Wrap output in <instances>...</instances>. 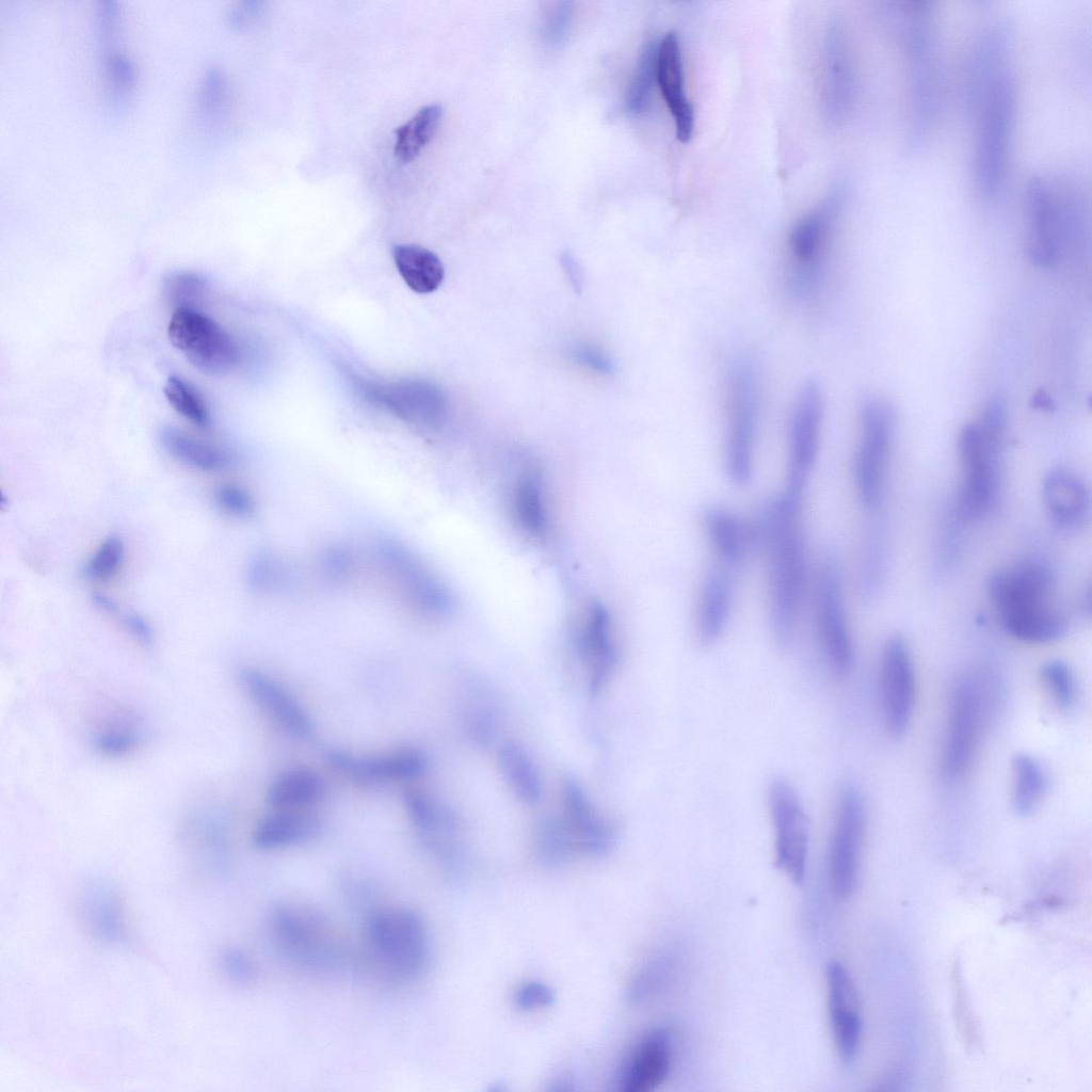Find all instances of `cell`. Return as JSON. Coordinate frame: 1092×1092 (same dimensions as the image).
<instances>
[{"mask_svg":"<svg viewBox=\"0 0 1092 1092\" xmlns=\"http://www.w3.org/2000/svg\"><path fill=\"white\" fill-rule=\"evenodd\" d=\"M1008 51L1009 32L991 28L980 41L971 67L974 178L986 200L994 199L1003 184L1012 135L1015 92L1006 61Z\"/></svg>","mask_w":1092,"mask_h":1092,"instance_id":"obj_1","label":"cell"},{"mask_svg":"<svg viewBox=\"0 0 1092 1092\" xmlns=\"http://www.w3.org/2000/svg\"><path fill=\"white\" fill-rule=\"evenodd\" d=\"M801 507L802 497L783 491L765 505L755 525L767 562L771 628L782 645L794 635L806 580Z\"/></svg>","mask_w":1092,"mask_h":1092,"instance_id":"obj_2","label":"cell"},{"mask_svg":"<svg viewBox=\"0 0 1092 1092\" xmlns=\"http://www.w3.org/2000/svg\"><path fill=\"white\" fill-rule=\"evenodd\" d=\"M1054 580L1049 566L1034 558L991 573L987 595L1009 635L1027 643H1048L1065 633L1066 619L1051 601Z\"/></svg>","mask_w":1092,"mask_h":1092,"instance_id":"obj_3","label":"cell"},{"mask_svg":"<svg viewBox=\"0 0 1092 1092\" xmlns=\"http://www.w3.org/2000/svg\"><path fill=\"white\" fill-rule=\"evenodd\" d=\"M898 15L906 66L908 138L911 146H919L932 126L937 105L935 10L929 1H906L900 4Z\"/></svg>","mask_w":1092,"mask_h":1092,"instance_id":"obj_4","label":"cell"},{"mask_svg":"<svg viewBox=\"0 0 1092 1092\" xmlns=\"http://www.w3.org/2000/svg\"><path fill=\"white\" fill-rule=\"evenodd\" d=\"M270 943L276 953L296 969L335 974L349 961V947L330 918L318 908L301 901H283L268 917Z\"/></svg>","mask_w":1092,"mask_h":1092,"instance_id":"obj_5","label":"cell"},{"mask_svg":"<svg viewBox=\"0 0 1092 1092\" xmlns=\"http://www.w3.org/2000/svg\"><path fill=\"white\" fill-rule=\"evenodd\" d=\"M364 937L375 966L395 982H411L427 969L431 943L419 913L402 905H375L365 913Z\"/></svg>","mask_w":1092,"mask_h":1092,"instance_id":"obj_6","label":"cell"},{"mask_svg":"<svg viewBox=\"0 0 1092 1092\" xmlns=\"http://www.w3.org/2000/svg\"><path fill=\"white\" fill-rule=\"evenodd\" d=\"M996 696L997 684L987 671L968 670L954 681L942 752V773L949 782L961 781L970 769Z\"/></svg>","mask_w":1092,"mask_h":1092,"instance_id":"obj_7","label":"cell"},{"mask_svg":"<svg viewBox=\"0 0 1092 1092\" xmlns=\"http://www.w3.org/2000/svg\"><path fill=\"white\" fill-rule=\"evenodd\" d=\"M560 791V816L545 821L537 832L541 856L553 863L573 854L607 852L613 842L611 824L574 780H564Z\"/></svg>","mask_w":1092,"mask_h":1092,"instance_id":"obj_8","label":"cell"},{"mask_svg":"<svg viewBox=\"0 0 1092 1092\" xmlns=\"http://www.w3.org/2000/svg\"><path fill=\"white\" fill-rule=\"evenodd\" d=\"M759 384L753 363L733 359L725 375L724 466L728 479L745 485L753 472V455L758 422Z\"/></svg>","mask_w":1092,"mask_h":1092,"instance_id":"obj_9","label":"cell"},{"mask_svg":"<svg viewBox=\"0 0 1092 1092\" xmlns=\"http://www.w3.org/2000/svg\"><path fill=\"white\" fill-rule=\"evenodd\" d=\"M1003 439L983 434L978 424L965 425L958 440L961 483L957 512L967 521L982 518L996 504L1000 492Z\"/></svg>","mask_w":1092,"mask_h":1092,"instance_id":"obj_10","label":"cell"},{"mask_svg":"<svg viewBox=\"0 0 1092 1092\" xmlns=\"http://www.w3.org/2000/svg\"><path fill=\"white\" fill-rule=\"evenodd\" d=\"M840 211L832 197L799 219L787 241V279L790 292L803 300L819 289Z\"/></svg>","mask_w":1092,"mask_h":1092,"instance_id":"obj_11","label":"cell"},{"mask_svg":"<svg viewBox=\"0 0 1092 1092\" xmlns=\"http://www.w3.org/2000/svg\"><path fill=\"white\" fill-rule=\"evenodd\" d=\"M167 336L187 360L202 372L223 374L238 364L239 350L231 336L196 308H175L167 325Z\"/></svg>","mask_w":1092,"mask_h":1092,"instance_id":"obj_12","label":"cell"},{"mask_svg":"<svg viewBox=\"0 0 1092 1092\" xmlns=\"http://www.w3.org/2000/svg\"><path fill=\"white\" fill-rule=\"evenodd\" d=\"M893 424V411L885 402L868 400L863 404L853 480L857 498L867 511L876 510L882 498Z\"/></svg>","mask_w":1092,"mask_h":1092,"instance_id":"obj_13","label":"cell"},{"mask_svg":"<svg viewBox=\"0 0 1092 1092\" xmlns=\"http://www.w3.org/2000/svg\"><path fill=\"white\" fill-rule=\"evenodd\" d=\"M815 612L818 636L831 669L837 675L848 674L854 662V648L844 599L842 573L833 556L825 557L818 569Z\"/></svg>","mask_w":1092,"mask_h":1092,"instance_id":"obj_14","label":"cell"},{"mask_svg":"<svg viewBox=\"0 0 1092 1092\" xmlns=\"http://www.w3.org/2000/svg\"><path fill=\"white\" fill-rule=\"evenodd\" d=\"M865 826L863 796L846 785L837 796L829 849L830 884L838 897L851 895L856 886Z\"/></svg>","mask_w":1092,"mask_h":1092,"instance_id":"obj_15","label":"cell"},{"mask_svg":"<svg viewBox=\"0 0 1092 1092\" xmlns=\"http://www.w3.org/2000/svg\"><path fill=\"white\" fill-rule=\"evenodd\" d=\"M768 806L774 829L775 865L800 884L808 849V821L803 805L794 788L778 778L769 786Z\"/></svg>","mask_w":1092,"mask_h":1092,"instance_id":"obj_16","label":"cell"},{"mask_svg":"<svg viewBox=\"0 0 1092 1092\" xmlns=\"http://www.w3.org/2000/svg\"><path fill=\"white\" fill-rule=\"evenodd\" d=\"M822 423V395L816 381L799 390L788 427L787 481L784 491L803 497L817 460Z\"/></svg>","mask_w":1092,"mask_h":1092,"instance_id":"obj_17","label":"cell"},{"mask_svg":"<svg viewBox=\"0 0 1092 1092\" xmlns=\"http://www.w3.org/2000/svg\"><path fill=\"white\" fill-rule=\"evenodd\" d=\"M378 556L403 596L422 613L440 617L452 611L453 598L446 584L406 547L391 541L379 546Z\"/></svg>","mask_w":1092,"mask_h":1092,"instance_id":"obj_18","label":"cell"},{"mask_svg":"<svg viewBox=\"0 0 1092 1092\" xmlns=\"http://www.w3.org/2000/svg\"><path fill=\"white\" fill-rule=\"evenodd\" d=\"M883 717L889 735L901 737L909 727L916 696V678L906 641L898 635L884 644L881 656Z\"/></svg>","mask_w":1092,"mask_h":1092,"instance_id":"obj_19","label":"cell"},{"mask_svg":"<svg viewBox=\"0 0 1092 1092\" xmlns=\"http://www.w3.org/2000/svg\"><path fill=\"white\" fill-rule=\"evenodd\" d=\"M1028 253L1039 267H1051L1063 245V224L1056 180L1032 176L1025 188Z\"/></svg>","mask_w":1092,"mask_h":1092,"instance_id":"obj_20","label":"cell"},{"mask_svg":"<svg viewBox=\"0 0 1092 1092\" xmlns=\"http://www.w3.org/2000/svg\"><path fill=\"white\" fill-rule=\"evenodd\" d=\"M574 646L591 692H598L611 677L619 658L611 615L594 600L582 609L574 628Z\"/></svg>","mask_w":1092,"mask_h":1092,"instance_id":"obj_21","label":"cell"},{"mask_svg":"<svg viewBox=\"0 0 1092 1092\" xmlns=\"http://www.w3.org/2000/svg\"><path fill=\"white\" fill-rule=\"evenodd\" d=\"M359 389L369 401L411 423L432 424L443 412L440 391L422 381H360Z\"/></svg>","mask_w":1092,"mask_h":1092,"instance_id":"obj_22","label":"cell"},{"mask_svg":"<svg viewBox=\"0 0 1092 1092\" xmlns=\"http://www.w3.org/2000/svg\"><path fill=\"white\" fill-rule=\"evenodd\" d=\"M829 1014L834 1042L842 1063L854 1062L861 1043L858 997L847 968L833 961L826 968Z\"/></svg>","mask_w":1092,"mask_h":1092,"instance_id":"obj_23","label":"cell"},{"mask_svg":"<svg viewBox=\"0 0 1092 1092\" xmlns=\"http://www.w3.org/2000/svg\"><path fill=\"white\" fill-rule=\"evenodd\" d=\"M403 800L424 847L440 861L447 871H455V822L449 809L419 788H407Z\"/></svg>","mask_w":1092,"mask_h":1092,"instance_id":"obj_24","label":"cell"},{"mask_svg":"<svg viewBox=\"0 0 1092 1092\" xmlns=\"http://www.w3.org/2000/svg\"><path fill=\"white\" fill-rule=\"evenodd\" d=\"M326 757L336 771L362 784L411 780L421 775L427 768L425 757L414 749L379 755H356L333 750Z\"/></svg>","mask_w":1092,"mask_h":1092,"instance_id":"obj_25","label":"cell"},{"mask_svg":"<svg viewBox=\"0 0 1092 1092\" xmlns=\"http://www.w3.org/2000/svg\"><path fill=\"white\" fill-rule=\"evenodd\" d=\"M672 1063V1037L664 1028L645 1033L624 1061L617 1085L624 1092H648L668 1077Z\"/></svg>","mask_w":1092,"mask_h":1092,"instance_id":"obj_26","label":"cell"},{"mask_svg":"<svg viewBox=\"0 0 1092 1092\" xmlns=\"http://www.w3.org/2000/svg\"><path fill=\"white\" fill-rule=\"evenodd\" d=\"M656 81L673 117L676 139L688 143L693 133L694 111L685 91L680 45L674 32L658 43Z\"/></svg>","mask_w":1092,"mask_h":1092,"instance_id":"obj_27","label":"cell"},{"mask_svg":"<svg viewBox=\"0 0 1092 1092\" xmlns=\"http://www.w3.org/2000/svg\"><path fill=\"white\" fill-rule=\"evenodd\" d=\"M240 681L256 705L282 728L300 738L310 735L314 726L309 716L279 681L255 669L242 670Z\"/></svg>","mask_w":1092,"mask_h":1092,"instance_id":"obj_28","label":"cell"},{"mask_svg":"<svg viewBox=\"0 0 1092 1092\" xmlns=\"http://www.w3.org/2000/svg\"><path fill=\"white\" fill-rule=\"evenodd\" d=\"M1042 496L1045 509L1057 527L1075 530L1089 520V488L1072 470L1062 467L1049 470L1043 480Z\"/></svg>","mask_w":1092,"mask_h":1092,"instance_id":"obj_29","label":"cell"},{"mask_svg":"<svg viewBox=\"0 0 1092 1092\" xmlns=\"http://www.w3.org/2000/svg\"><path fill=\"white\" fill-rule=\"evenodd\" d=\"M706 573L698 594L695 630L704 645L713 644L726 628L734 600V576L720 562Z\"/></svg>","mask_w":1092,"mask_h":1092,"instance_id":"obj_30","label":"cell"},{"mask_svg":"<svg viewBox=\"0 0 1092 1092\" xmlns=\"http://www.w3.org/2000/svg\"><path fill=\"white\" fill-rule=\"evenodd\" d=\"M703 525L707 540L717 556V562L732 568L742 564L754 543H757L755 526L727 510H707Z\"/></svg>","mask_w":1092,"mask_h":1092,"instance_id":"obj_31","label":"cell"},{"mask_svg":"<svg viewBox=\"0 0 1092 1092\" xmlns=\"http://www.w3.org/2000/svg\"><path fill=\"white\" fill-rule=\"evenodd\" d=\"M822 70V95L825 110L832 121L846 116L852 102L854 71L846 38L833 32L826 46Z\"/></svg>","mask_w":1092,"mask_h":1092,"instance_id":"obj_32","label":"cell"},{"mask_svg":"<svg viewBox=\"0 0 1092 1092\" xmlns=\"http://www.w3.org/2000/svg\"><path fill=\"white\" fill-rule=\"evenodd\" d=\"M511 511L518 526L534 537H544L549 529L543 473L528 467L517 473L511 488Z\"/></svg>","mask_w":1092,"mask_h":1092,"instance_id":"obj_33","label":"cell"},{"mask_svg":"<svg viewBox=\"0 0 1092 1092\" xmlns=\"http://www.w3.org/2000/svg\"><path fill=\"white\" fill-rule=\"evenodd\" d=\"M319 831L318 820L301 812L279 810L260 820L253 842L261 850H275L302 844Z\"/></svg>","mask_w":1092,"mask_h":1092,"instance_id":"obj_34","label":"cell"},{"mask_svg":"<svg viewBox=\"0 0 1092 1092\" xmlns=\"http://www.w3.org/2000/svg\"><path fill=\"white\" fill-rule=\"evenodd\" d=\"M159 440L171 456L200 471H220L230 463V457L225 450L176 427L162 428Z\"/></svg>","mask_w":1092,"mask_h":1092,"instance_id":"obj_35","label":"cell"},{"mask_svg":"<svg viewBox=\"0 0 1092 1092\" xmlns=\"http://www.w3.org/2000/svg\"><path fill=\"white\" fill-rule=\"evenodd\" d=\"M392 258L400 276L413 291L425 294L435 291L441 284L445 271L438 256L417 244H398L392 248Z\"/></svg>","mask_w":1092,"mask_h":1092,"instance_id":"obj_36","label":"cell"},{"mask_svg":"<svg viewBox=\"0 0 1092 1092\" xmlns=\"http://www.w3.org/2000/svg\"><path fill=\"white\" fill-rule=\"evenodd\" d=\"M323 792V781L316 772L294 768L277 776L269 787L267 799L278 810L301 812L319 801Z\"/></svg>","mask_w":1092,"mask_h":1092,"instance_id":"obj_37","label":"cell"},{"mask_svg":"<svg viewBox=\"0 0 1092 1092\" xmlns=\"http://www.w3.org/2000/svg\"><path fill=\"white\" fill-rule=\"evenodd\" d=\"M1012 805L1022 816L1032 814L1047 787L1046 772L1040 761L1028 754H1017L1011 762Z\"/></svg>","mask_w":1092,"mask_h":1092,"instance_id":"obj_38","label":"cell"},{"mask_svg":"<svg viewBox=\"0 0 1092 1092\" xmlns=\"http://www.w3.org/2000/svg\"><path fill=\"white\" fill-rule=\"evenodd\" d=\"M498 765L503 778L518 799L528 804L540 799L541 781L523 748L513 742L503 743L498 751Z\"/></svg>","mask_w":1092,"mask_h":1092,"instance_id":"obj_39","label":"cell"},{"mask_svg":"<svg viewBox=\"0 0 1092 1092\" xmlns=\"http://www.w3.org/2000/svg\"><path fill=\"white\" fill-rule=\"evenodd\" d=\"M441 115L439 105H428L395 130L394 154L400 162L408 163L419 156L435 134Z\"/></svg>","mask_w":1092,"mask_h":1092,"instance_id":"obj_40","label":"cell"},{"mask_svg":"<svg viewBox=\"0 0 1092 1092\" xmlns=\"http://www.w3.org/2000/svg\"><path fill=\"white\" fill-rule=\"evenodd\" d=\"M168 404L182 417L199 428L210 424V413L199 391L189 382L171 375L163 388Z\"/></svg>","mask_w":1092,"mask_h":1092,"instance_id":"obj_41","label":"cell"},{"mask_svg":"<svg viewBox=\"0 0 1092 1092\" xmlns=\"http://www.w3.org/2000/svg\"><path fill=\"white\" fill-rule=\"evenodd\" d=\"M657 50L658 44L651 42L641 53L627 98L631 113H642L648 106L652 86L656 80Z\"/></svg>","mask_w":1092,"mask_h":1092,"instance_id":"obj_42","label":"cell"},{"mask_svg":"<svg viewBox=\"0 0 1092 1092\" xmlns=\"http://www.w3.org/2000/svg\"><path fill=\"white\" fill-rule=\"evenodd\" d=\"M1041 678L1055 704L1062 710H1070L1076 703L1077 684L1067 663L1050 660L1041 668Z\"/></svg>","mask_w":1092,"mask_h":1092,"instance_id":"obj_43","label":"cell"},{"mask_svg":"<svg viewBox=\"0 0 1092 1092\" xmlns=\"http://www.w3.org/2000/svg\"><path fill=\"white\" fill-rule=\"evenodd\" d=\"M125 557V544L118 535L106 537L85 565V575L93 580L113 578L122 567Z\"/></svg>","mask_w":1092,"mask_h":1092,"instance_id":"obj_44","label":"cell"},{"mask_svg":"<svg viewBox=\"0 0 1092 1092\" xmlns=\"http://www.w3.org/2000/svg\"><path fill=\"white\" fill-rule=\"evenodd\" d=\"M106 78L114 100L124 99L133 87L135 71L132 62L123 53L108 51L105 61Z\"/></svg>","mask_w":1092,"mask_h":1092,"instance_id":"obj_45","label":"cell"},{"mask_svg":"<svg viewBox=\"0 0 1092 1092\" xmlns=\"http://www.w3.org/2000/svg\"><path fill=\"white\" fill-rule=\"evenodd\" d=\"M206 288L205 279L192 273H177L165 282L166 295L176 308L192 307L191 304L200 300Z\"/></svg>","mask_w":1092,"mask_h":1092,"instance_id":"obj_46","label":"cell"},{"mask_svg":"<svg viewBox=\"0 0 1092 1092\" xmlns=\"http://www.w3.org/2000/svg\"><path fill=\"white\" fill-rule=\"evenodd\" d=\"M213 498L219 509L232 517L244 518L254 511L251 494L235 483L219 485L214 489Z\"/></svg>","mask_w":1092,"mask_h":1092,"instance_id":"obj_47","label":"cell"},{"mask_svg":"<svg viewBox=\"0 0 1092 1092\" xmlns=\"http://www.w3.org/2000/svg\"><path fill=\"white\" fill-rule=\"evenodd\" d=\"M139 736L133 729H109L95 738L97 750L106 755H124L136 746Z\"/></svg>","mask_w":1092,"mask_h":1092,"instance_id":"obj_48","label":"cell"},{"mask_svg":"<svg viewBox=\"0 0 1092 1092\" xmlns=\"http://www.w3.org/2000/svg\"><path fill=\"white\" fill-rule=\"evenodd\" d=\"M553 998L551 989L540 982L523 984L515 996L517 1006L525 1011L547 1007L552 1003Z\"/></svg>","mask_w":1092,"mask_h":1092,"instance_id":"obj_49","label":"cell"},{"mask_svg":"<svg viewBox=\"0 0 1092 1092\" xmlns=\"http://www.w3.org/2000/svg\"><path fill=\"white\" fill-rule=\"evenodd\" d=\"M221 93L222 87L219 73L216 70L208 71L199 90V108L206 113L213 112L220 103Z\"/></svg>","mask_w":1092,"mask_h":1092,"instance_id":"obj_50","label":"cell"},{"mask_svg":"<svg viewBox=\"0 0 1092 1092\" xmlns=\"http://www.w3.org/2000/svg\"><path fill=\"white\" fill-rule=\"evenodd\" d=\"M225 964L229 974L241 982H251L256 978L257 968L253 960L242 951H230Z\"/></svg>","mask_w":1092,"mask_h":1092,"instance_id":"obj_51","label":"cell"},{"mask_svg":"<svg viewBox=\"0 0 1092 1092\" xmlns=\"http://www.w3.org/2000/svg\"><path fill=\"white\" fill-rule=\"evenodd\" d=\"M323 565L331 577L341 578L347 576L352 568V556L342 547L330 548L324 553Z\"/></svg>","mask_w":1092,"mask_h":1092,"instance_id":"obj_52","label":"cell"},{"mask_svg":"<svg viewBox=\"0 0 1092 1092\" xmlns=\"http://www.w3.org/2000/svg\"><path fill=\"white\" fill-rule=\"evenodd\" d=\"M124 625L131 637L142 645H150L154 641V629L150 623L141 614L127 613L124 616Z\"/></svg>","mask_w":1092,"mask_h":1092,"instance_id":"obj_53","label":"cell"},{"mask_svg":"<svg viewBox=\"0 0 1092 1092\" xmlns=\"http://www.w3.org/2000/svg\"><path fill=\"white\" fill-rule=\"evenodd\" d=\"M1033 407L1042 411H1053L1055 403L1053 399L1044 391L1038 390L1032 398Z\"/></svg>","mask_w":1092,"mask_h":1092,"instance_id":"obj_54","label":"cell"},{"mask_svg":"<svg viewBox=\"0 0 1092 1092\" xmlns=\"http://www.w3.org/2000/svg\"><path fill=\"white\" fill-rule=\"evenodd\" d=\"M93 600L97 605V607H99L101 610L106 612L113 613L117 609L115 601L110 596L103 593H95L93 595Z\"/></svg>","mask_w":1092,"mask_h":1092,"instance_id":"obj_55","label":"cell"}]
</instances>
